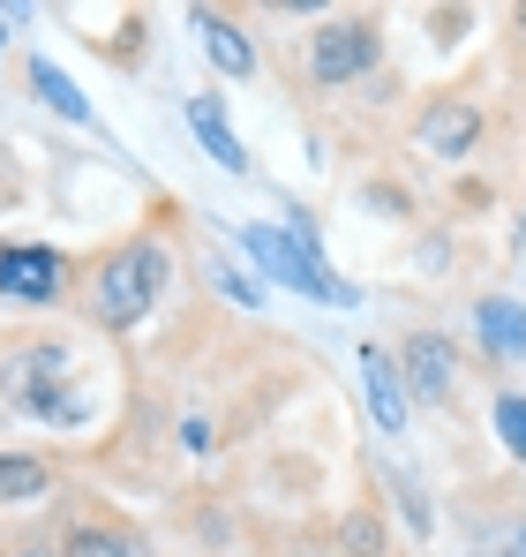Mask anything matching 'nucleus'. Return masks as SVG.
Returning <instances> with one entry per match:
<instances>
[{
  "label": "nucleus",
  "instance_id": "obj_1",
  "mask_svg": "<svg viewBox=\"0 0 526 557\" xmlns=\"http://www.w3.org/2000/svg\"><path fill=\"white\" fill-rule=\"evenodd\" d=\"M166 278H174V257H166V242H121V249H105L98 264H90V317L105 324V332H128V324H143L151 309H159V294H166Z\"/></svg>",
  "mask_w": 526,
  "mask_h": 557
},
{
  "label": "nucleus",
  "instance_id": "obj_2",
  "mask_svg": "<svg viewBox=\"0 0 526 557\" xmlns=\"http://www.w3.org/2000/svg\"><path fill=\"white\" fill-rule=\"evenodd\" d=\"M0 392H8L15 407L46 414V422H76V414H84V399H68V392H76V355H68V347H23V355L0 370Z\"/></svg>",
  "mask_w": 526,
  "mask_h": 557
},
{
  "label": "nucleus",
  "instance_id": "obj_3",
  "mask_svg": "<svg viewBox=\"0 0 526 557\" xmlns=\"http://www.w3.org/2000/svg\"><path fill=\"white\" fill-rule=\"evenodd\" d=\"M241 249H249L271 278H286L293 294H309V301H331V309H347V301H353L347 278L324 272L316 242H293V234H278V226H249V234H241Z\"/></svg>",
  "mask_w": 526,
  "mask_h": 557
},
{
  "label": "nucleus",
  "instance_id": "obj_4",
  "mask_svg": "<svg viewBox=\"0 0 526 557\" xmlns=\"http://www.w3.org/2000/svg\"><path fill=\"white\" fill-rule=\"evenodd\" d=\"M376 61H384V30H376L368 15H331V23L309 38V76H316L324 91H339V84H361Z\"/></svg>",
  "mask_w": 526,
  "mask_h": 557
},
{
  "label": "nucleus",
  "instance_id": "obj_5",
  "mask_svg": "<svg viewBox=\"0 0 526 557\" xmlns=\"http://www.w3.org/2000/svg\"><path fill=\"white\" fill-rule=\"evenodd\" d=\"M76 286V264L46 242H23V249H0V301H23V309H53L61 294Z\"/></svg>",
  "mask_w": 526,
  "mask_h": 557
},
{
  "label": "nucleus",
  "instance_id": "obj_6",
  "mask_svg": "<svg viewBox=\"0 0 526 557\" xmlns=\"http://www.w3.org/2000/svg\"><path fill=\"white\" fill-rule=\"evenodd\" d=\"M399 384H406V399L443 407L451 384H459V355H451V339H443V332H414V339H406V362H399Z\"/></svg>",
  "mask_w": 526,
  "mask_h": 557
},
{
  "label": "nucleus",
  "instance_id": "obj_7",
  "mask_svg": "<svg viewBox=\"0 0 526 557\" xmlns=\"http://www.w3.org/2000/svg\"><path fill=\"white\" fill-rule=\"evenodd\" d=\"M481 144V113L466 106V98H437V106H422V121H414V151H429V159H466Z\"/></svg>",
  "mask_w": 526,
  "mask_h": 557
},
{
  "label": "nucleus",
  "instance_id": "obj_8",
  "mask_svg": "<svg viewBox=\"0 0 526 557\" xmlns=\"http://www.w3.org/2000/svg\"><path fill=\"white\" fill-rule=\"evenodd\" d=\"M196 38H203V53H211V69H218V76H256V46H249V30H241L234 15L196 8Z\"/></svg>",
  "mask_w": 526,
  "mask_h": 557
},
{
  "label": "nucleus",
  "instance_id": "obj_9",
  "mask_svg": "<svg viewBox=\"0 0 526 557\" xmlns=\"http://www.w3.org/2000/svg\"><path fill=\"white\" fill-rule=\"evenodd\" d=\"M361 376H368V414L384 422V437H399V430H406V384H399V370L384 362V347L361 355Z\"/></svg>",
  "mask_w": 526,
  "mask_h": 557
},
{
  "label": "nucleus",
  "instance_id": "obj_10",
  "mask_svg": "<svg viewBox=\"0 0 526 557\" xmlns=\"http://www.w3.org/2000/svg\"><path fill=\"white\" fill-rule=\"evenodd\" d=\"M188 128L203 136V151L226 166V174H249V151H241V136L226 128V113H218V98L203 91V98H188Z\"/></svg>",
  "mask_w": 526,
  "mask_h": 557
},
{
  "label": "nucleus",
  "instance_id": "obj_11",
  "mask_svg": "<svg viewBox=\"0 0 526 557\" xmlns=\"http://www.w3.org/2000/svg\"><path fill=\"white\" fill-rule=\"evenodd\" d=\"M474 324H481V347H489V355H526V309L519 301L489 294V301L474 309Z\"/></svg>",
  "mask_w": 526,
  "mask_h": 557
},
{
  "label": "nucleus",
  "instance_id": "obj_12",
  "mask_svg": "<svg viewBox=\"0 0 526 557\" xmlns=\"http://www.w3.org/2000/svg\"><path fill=\"white\" fill-rule=\"evenodd\" d=\"M46 490H53V467L38 453H0V505H30Z\"/></svg>",
  "mask_w": 526,
  "mask_h": 557
},
{
  "label": "nucleus",
  "instance_id": "obj_13",
  "mask_svg": "<svg viewBox=\"0 0 526 557\" xmlns=\"http://www.w3.org/2000/svg\"><path fill=\"white\" fill-rule=\"evenodd\" d=\"M143 543L128 535V528H98V520H76L68 528V543H61V557H136Z\"/></svg>",
  "mask_w": 526,
  "mask_h": 557
},
{
  "label": "nucleus",
  "instance_id": "obj_14",
  "mask_svg": "<svg viewBox=\"0 0 526 557\" xmlns=\"http://www.w3.org/2000/svg\"><path fill=\"white\" fill-rule=\"evenodd\" d=\"M30 84H38V98L53 106V113H68V121H90V106H84V91L53 69V61H30Z\"/></svg>",
  "mask_w": 526,
  "mask_h": 557
},
{
  "label": "nucleus",
  "instance_id": "obj_15",
  "mask_svg": "<svg viewBox=\"0 0 526 557\" xmlns=\"http://www.w3.org/2000/svg\"><path fill=\"white\" fill-rule=\"evenodd\" d=\"M497 437H504V453L512 460H526V392H497Z\"/></svg>",
  "mask_w": 526,
  "mask_h": 557
},
{
  "label": "nucleus",
  "instance_id": "obj_16",
  "mask_svg": "<svg viewBox=\"0 0 526 557\" xmlns=\"http://www.w3.org/2000/svg\"><path fill=\"white\" fill-rule=\"evenodd\" d=\"M347 550L353 557H384V528H376V512H353V520H347Z\"/></svg>",
  "mask_w": 526,
  "mask_h": 557
},
{
  "label": "nucleus",
  "instance_id": "obj_17",
  "mask_svg": "<svg viewBox=\"0 0 526 557\" xmlns=\"http://www.w3.org/2000/svg\"><path fill=\"white\" fill-rule=\"evenodd\" d=\"M218 286H226L234 301H249V309H256V301H263V286H249V278L234 272V264H218Z\"/></svg>",
  "mask_w": 526,
  "mask_h": 557
},
{
  "label": "nucleus",
  "instance_id": "obj_18",
  "mask_svg": "<svg viewBox=\"0 0 526 557\" xmlns=\"http://www.w3.org/2000/svg\"><path fill=\"white\" fill-rule=\"evenodd\" d=\"M180 445H188V453H211V422L188 414V422H180Z\"/></svg>",
  "mask_w": 526,
  "mask_h": 557
},
{
  "label": "nucleus",
  "instance_id": "obj_19",
  "mask_svg": "<svg viewBox=\"0 0 526 557\" xmlns=\"http://www.w3.org/2000/svg\"><path fill=\"white\" fill-rule=\"evenodd\" d=\"M8 23H15V8H0V38H8Z\"/></svg>",
  "mask_w": 526,
  "mask_h": 557
},
{
  "label": "nucleus",
  "instance_id": "obj_20",
  "mask_svg": "<svg viewBox=\"0 0 526 557\" xmlns=\"http://www.w3.org/2000/svg\"><path fill=\"white\" fill-rule=\"evenodd\" d=\"M8 557H53V550H8Z\"/></svg>",
  "mask_w": 526,
  "mask_h": 557
},
{
  "label": "nucleus",
  "instance_id": "obj_21",
  "mask_svg": "<svg viewBox=\"0 0 526 557\" xmlns=\"http://www.w3.org/2000/svg\"><path fill=\"white\" fill-rule=\"evenodd\" d=\"M512 543H519V557H526V528H519V535H512Z\"/></svg>",
  "mask_w": 526,
  "mask_h": 557
},
{
  "label": "nucleus",
  "instance_id": "obj_22",
  "mask_svg": "<svg viewBox=\"0 0 526 557\" xmlns=\"http://www.w3.org/2000/svg\"><path fill=\"white\" fill-rule=\"evenodd\" d=\"M504 557H519V543H504Z\"/></svg>",
  "mask_w": 526,
  "mask_h": 557
}]
</instances>
